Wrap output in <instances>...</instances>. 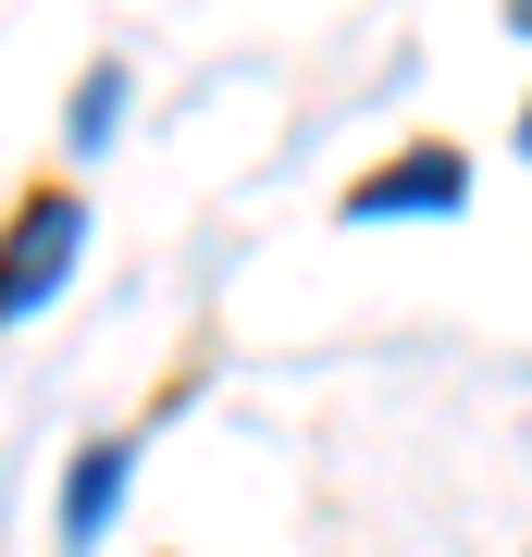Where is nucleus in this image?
Wrapping results in <instances>:
<instances>
[{
  "label": "nucleus",
  "mask_w": 532,
  "mask_h": 557,
  "mask_svg": "<svg viewBox=\"0 0 532 557\" xmlns=\"http://www.w3.org/2000/svg\"><path fill=\"white\" fill-rule=\"evenodd\" d=\"M508 25H520V38H532V0H508Z\"/></svg>",
  "instance_id": "nucleus-5"
},
{
  "label": "nucleus",
  "mask_w": 532,
  "mask_h": 557,
  "mask_svg": "<svg viewBox=\"0 0 532 557\" xmlns=\"http://www.w3.org/2000/svg\"><path fill=\"white\" fill-rule=\"evenodd\" d=\"M112 124H124V62H87L75 124H62V137H75V149H112Z\"/></svg>",
  "instance_id": "nucleus-4"
},
{
  "label": "nucleus",
  "mask_w": 532,
  "mask_h": 557,
  "mask_svg": "<svg viewBox=\"0 0 532 557\" xmlns=\"http://www.w3.org/2000/svg\"><path fill=\"white\" fill-rule=\"evenodd\" d=\"M75 248H87V199H75V186H38V199L0 223V322L38 310L50 285L75 273Z\"/></svg>",
  "instance_id": "nucleus-1"
},
{
  "label": "nucleus",
  "mask_w": 532,
  "mask_h": 557,
  "mask_svg": "<svg viewBox=\"0 0 532 557\" xmlns=\"http://www.w3.org/2000/svg\"><path fill=\"white\" fill-rule=\"evenodd\" d=\"M112 496H124V446H87V458H75V483H62V557H87V545H99Z\"/></svg>",
  "instance_id": "nucleus-3"
},
{
  "label": "nucleus",
  "mask_w": 532,
  "mask_h": 557,
  "mask_svg": "<svg viewBox=\"0 0 532 557\" xmlns=\"http://www.w3.org/2000/svg\"><path fill=\"white\" fill-rule=\"evenodd\" d=\"M471 199V161L458 149H396V161H372V174L347 186V223H396V211H458Z\"/></svg>",
  "instance_id": "nucleus-2"
},
{
  "label": "nucleus",
  "mask_w": 532,
  "mask_h": 557,
  "mask_svg": "<svg viewBox=\"0 0 532 557\" xmlns=\"http://www.w3.org/2000/svg\"><path fill=\"white\" fill-rule=\"evenodd\" d=\"M520 149H532V112H520Z\"/></svg>",
  "instance_id": "nucleus-6"
}]
</instances>
